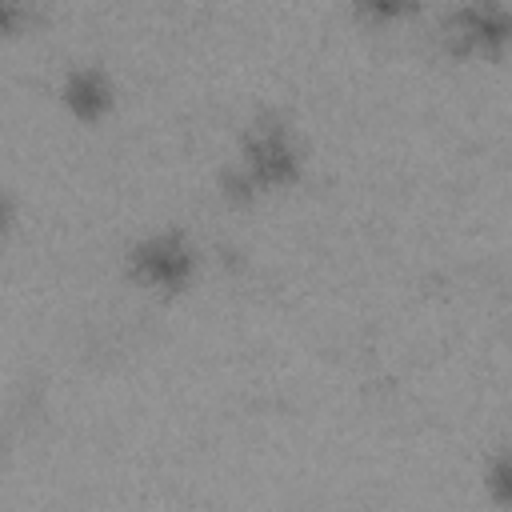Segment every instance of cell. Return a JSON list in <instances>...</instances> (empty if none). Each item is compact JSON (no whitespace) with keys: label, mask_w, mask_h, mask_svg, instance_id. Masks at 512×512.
<instances>
[{"label":"cell","mask_w":512,"mask_h":512,"mask_svg":"<svg viewBox=\"0 0 512 512\" xmlns=\"http://www.w3.org/2000/svg\"><path fill=\"white\" fill-rule=\"evenodd\" d=\"M440 40L460 60H496L508 40V12L504 0H460L440 20Z\"/></svg>","instance_id":"obj_3"},{"label":"cell","mask_w":512,"mask_h":512,"mask_svg":"<svg viewBox=\"0 0 512 512\" xmlns=\"http://www.w3.org/2000/svg\"><path fill=\"white\" fill-rule=\"evenodd\" d=\"M32 4H36V0H0V36H12V32L28 20Z\"/></svg>","instance_id":"obj_6"},{"label":"cell","mask_w":512,"mask_h":512,"mask_svg":"<svg viewBox=\"0 0 512 512\" xmlns=\"http://www.w3.org/2000/svg\"><path fill=\"white\" fill-rule=\"evenodd\" d=\"M352 12H356L360 24L396 28V24H404L408 16L420 12V0H352Z\"/></svg>","instance_id":"obj_5"},{"label":"cell","mask_w":512,"mask_h":512,"mask_svg":"<svg viewBox=\"0 0 512 512\" xmlns=\"http://www.w3.org/2000/svg\"><path fill=\"white\" fill-rule=\"evenodd\" d=\"M60 104L72 120H104L116 104V84L100 64H76L60 80Z\"/></svg>","instance_id":"obj_4"},{"label":"cell","mask_w":512,"mask_h":512,"mask_svg":"<svg viewBox=\"0 0 512 512\" xmlns=\"http://www.w3.org/2000/svg\"><path fill=\"white\" fill-rule=\"evenodd\" d=\"M300 172H304V148L292 124L280 116H260L244 128L236 144V160L224 172V188L232 196H264L292 188Z\"/></svg>","instance_id":"obj_1"},{"label":"cell","mask_w":512,"mask_h":512,"mask_svg":"<svg viewBox=\"0 0 512 512\" xmlns=\"http://www.w3.org/2000/svg\"><path fill=\"white\" fill-rule=\"evenodd\" d=\"M8 228H12V200L0 192V240L8 236Z\"/></svg>","instance_id":"obj_7"},{"label":"cell","mask_w":512,"mask_h":512,"mask_svg":"<svg viewBox=\"0 0 512 512\" xmlns=\"http://www.w3.org/2000/svg\"><path fill=\"white\" fill-rule=\"evenodd\" d=\"M196 244L180 232V228H160L140 236L128 252H124V268L128 276L144 288V292H160V296H176L192 284L196 276Z\"/></svg>","instance_id":"obj_2"}]
</instances>
